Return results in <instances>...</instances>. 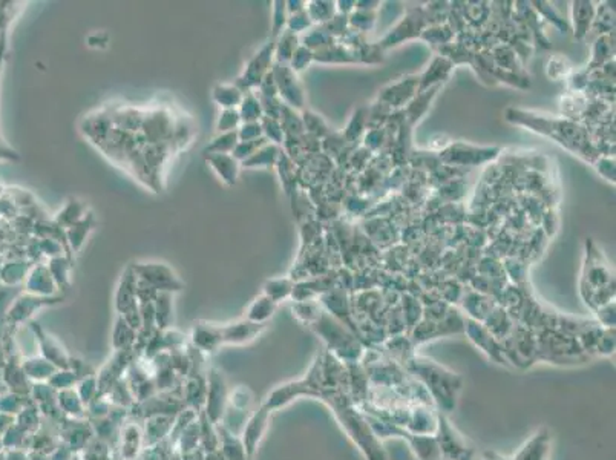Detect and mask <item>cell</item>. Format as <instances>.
Listing matches in <instances>:
<instances>
[{"instance_id":"cell-30","label":"cell","mask_w":616,"mask_h":460,"mask_svg":"<svg viewBox=\"0 0 616 460\" xmlns=\"http://www.w3.org/2000/svg\"><path fill=\"white\" fill-rule=\"evenodd\" d=\"M313 59V56H311V52L308 51L307 48H298L296 51H295V54H293V57H291V69H293V72H299V71H302V69L310 63V60Z\"/></svg>"},{"instance_id":"cell-1","label":"cell","mask_w":616,"mask_h":460,"mask_svg":"<svg viewBox=\"0 0 616 460\" xmlns=\"http://www.w3.org/2000/svg\"><path fill=\"white\" fill-rule=\"evenodd\" d=\"M301 394L318 397L325 402L367 460H388L387 452L382 448V442L376 439L365 416L353 401L346 367L334 356H328L327 359L318 356L310 374L304 381L290 383L275 391L272 399H268V405L272 404V408H275L290 402L291 397Z\"/></svg>"},{"instance_id":"cell-29","label":"cell","mask_w":616,"mask_h":460,"mask_svg":"<svg viewBox=\"0 0 616 460\" xmlns=\"http://www.w3.org/2000/svg\"><path fill=\"white\" fill-rule=\"evenodd\" d=\"M263 137V128H261L259 121L241 123V126L238 128V140L240 141H253Z\"/></svg>"},{"instance_id":"cell-13","label":"cell","mask_w":616,"mask_h":460,"mask_svg":"<svg viewBox=\"0 0 616 460\" xmlns=\"http://www.w3.org/2000/svg\"><path fill=\"white\" fill-rule=\"evenodd\" d=\"M194 342L199 348L213 351L215 348L221 345V332L220 327H215L212 324H198L194 328Z\"/></svg>"},{"instance_id":"cell-15","label":"cell","mask_w":616,"mask_h":460,"mask_svg":"<svg viewBox=\"0 0 616 460\" xmlns=\"http://www.w3.org/2000/svg\"><path fill=\"white\" fill-rule=\"evenodd\" d=\"M94 224H95L94 215L88 213V215H84V217L79 222H75L74 226H71L66 230L68 241H69V244H71V247L74 250H79L82 247L84 240H86L88 233L91 232L92 227H94Z\"/></svg>"},{"instance_id":"cell-6","label":"cell","mask_w":616,"mask_h":460,"mask_svg":"<svg viewBox=\"0 0 616 460\" xmlns=\"http://www.w3.org/2000/svg\"><path fill=\"white\" fill-rule=\"evenodd\" d=\"M270 72L275 80L276 89H278V94L286 100L288 105L301 107L304 97L301 86H299V83L296 82V75L293 72V69H291L287 63H278V61H276V65Z\"/></svg>"},{"instance_id":"cell-28","label":"cell","mask_w":616,"mask_h":460,"mask_svg":"<svg viewBox=\"0 0 616 460\" xmlns=\"http://www.w3.org/2000/svg\"><path fill=\"white\" fill-rule=\"evenodd\" d=\"M273 20H272V40L278 37L282 29L287 26V3L286 2H275L273 3Z\"/></svg>"},{"instance_id":"cell-26","label":"cell","mask_w":616,"mask_h":460,"mask_svg":"<svg viewBox=\"0 0 616 460\" xmlns=\"http://www.w3.org/2000/svg\"><path fill=\"white\" fill-rule=\"evenodd\" d=\"M265 143H267V140L264 137L258 138V140H253V141H238L236 148L232 152V155L236 161L242 163V161L250 158L253 153H255L261 148V146H264Z\"/></svg>"},{"instance_id":"cell-10","label":"cell","mask_w":616,"mask_h":460,"mask_svg":"<svg viewBox=\"0 0 616 460\" xmlns=\"http://www.w3.org/2000/svg\"><path fill=\"white\" fill-rule=\"evenodd\" d=\"M550 451V436L546 429L537 431L523 445L512 460H548Z\"/></svg>"},{"instance_id":"cell-18","label":"cell","mask_w":616,"mask_h":460,"mask_svg":"<svg viewBox=\"0 0 616 460\" xmlns=\"http://www.w3.org/2000/svg\"><path fill=\"white\" fill-rule=\"evenodd\" d=\"M264 413L256 414L255 417L250 420V424L247 427V431H245V443H247V450L249 454L252 456L253 451H255V447L258 445L261 436H263L264 429H265V424H267V414L268 410H263Z\"/></svg>"},{"instance_id":"cell-3","label":"cell","mask_w":616,"mask_h":460,"mask_svg":"<svg viewBox=\"0 0 616 460\" xmlns=\"http://www.w3.org/2000/svg\"><path fill=\"white\" fill-rule=\"evenodd\" d=\"M434 437L440 460H474V448L451 425V422L445 416V413H437V429Z\"/></svg>"},{"instance_id":"cell-23","label":"cell","mask_w":616,"mask_h":460,"mask_svg":"<svg viewBox=\"0 0 616 460\" xmlns=\"http://www.w3.org/2000/svg\"><path fill=\"white\" fill-rule=\"evenodd\" d=\"M48 268H49V272L52 275L54 281H56V284H59L60 287L66 286L68 279H69V268H71V263H69L68 258H65V256L51 258Z\"/></svg>"},{"instance_id":"cell-19","label":"cell","mask_w":616,"mask_h":460,"mask_svg":"<svg viewBox=\"0 0 616 460\" xmlns=\"http://www.w3.org/2000/svg\"><path fill=\"white\" fill-rule=\"evenodd\" d=\"M298 40L293 33H290L287 29L279 38L278 43H275V57L278 60V63H287L293 57L295 51L298 49L296 46Z\"/></svg>"},{"instance_id":"cell-11","label":"cell","mask_w":616,"mask_h":460,"mask_svg":"<svg viewBox=\"0 0 616 460\" xmlns=\"http://www.w3.org/2000/svg\"><path fill=\"white\" fill-rule=\"evenodd\" d=\"M244 97V91L235 83H218L212 89V100L221 109H238Z\"/></svg>"},{"instance_id":"cell-14","label":"cell","mask_w":616,"mask_h":460,"mask_svg":"<svg viewBox=\"0 0 616 460\" xmlns=\"http://www.w3.org/2000/svg\"><path fill=\"white\" fill-rule=\"evenodd\" d=\"M275 309H276V302H273L268 296L261 295L249 307L247 318L245 319L255 322V324H265V322L273 316Z\"/></svg>"},{"instance_id":"cell-33","label":"cell","mask_w":616,"mask_h":460,"mask_svg":"<svg viewBox=\"0 0 616 460\" xmlns=\"http://www.w3.org/2000/svg\"><path fill=\"white\" fill-rule=\"evenodd\" d=\"M483 460H512V459H507V457H505V456H500V454H497V452H494V451H484Z\"/></svg>"},{"instance_id":"cell-24","label":"cell","mask_w":616,"mask_h":460,"mask_svg":"<svg viewBox=\"0 0 616 460\" xmlns=\"http://www.w3.org/2000/svg\"><path fill=\"white\" fill-rule=\"evenodd\" d=\"M241 117L240 111L238 109H222L220 117L217 120V130L220 134L232 132V130H238L241 126Z\"/></svg>"},{"instance_id":"cell-17","label":"cell","mask_w":616,"mask_h":460,"mask_svg":"<svg viewBox=\"0 0 616 460\" xmlns=\"http://www.w3.org/2000/svg\"><path fill=\"white\" fill-rule=\"evenodd\" d=\"M238 130H232V132L218 134L213 140L206 146L203 151V155L206 153H232L238 144Z\"/></svg>"},{"instance_id":"cell-21","label":"cell","mask_w":616,"mask_h":460,"mask_svg":"<svg viewBox=\"0 0 616 460\" xmlns=\"http://www.w3.org/2000/svg\"><path fill=\"white\" fill-rule=\"evenodd\" d=\"M293 289L290 279H270L264 284V295L270 298L273 302H279L281 299L293 293Z\"/></svg>"},{"instance_id":"cell-5","label":"cell","mask_w":616,"mask_h":460,"mask_svg":"<svg viewBox=\"0 0 616 460\" xmlns=\"http://www.w3.org/2000/svg\"><path fill=\"white\" fill-rule=\"evenodd\" d=\"M138 279L148 282L157 291H176L184 287V284L176 278L171 267L160 263H135L130 264Z\"/></svg>"},{"instance_id":"cell-4","label":"cell","mask_w":616,"mask_h":460,"mask_svg":"<svg viewBox=\"0 0 616 460\" xmlns=\"http://www.w3.org/2000/svg\"><path fill=\"white\" fill-rule=\"evenodd\" d=\"M273 56H275V40H270L249 60L247 66L244 68V72L238 77V80L235 83L236 86L244 92L252 91L253 88H258L261 82L264 80V77L270 72Z\"/></svg>"},{"instance_id":"cell-9","label":"cell","mask_w":616,"mask_h":460,"mask_svg":"<svg viewBox=\"0 0 616 460\" xmlns=\"http://www.w3.org/2000/svg\"><path fill=\"white\" fill-rule=\"evenodd\" d=\"M265 324H255L247 319L233 322L224 327H220L221 332V342L222 344H244L252 339L263 332Z\"/></svg>"},{"instance_id":"cell-12","label":"cell","mask_w":616,"mask_h":460,"mask_svg":"<svg viewBox=\"0 0 616 460\" xmlns=\"http://www.w3.org/2000/svg\"><path fill=\"white\" fill-rule=\"evenodd\" d=\"M281 155L278 144L265 143L264 146L253 153L250 158L242 161L241 166L244 169H258V167H272Z\"/></svg>"},{"instance_id":"cell-22","label":"cell","mask_w":616,"mask_h":460,"mask_svg":"<svg viewBox=\"0 0 616 460\" xmlns=\"http://www.w3.org/2000/svg\"><path fill=\"white\" fill-rule=\"evenodd\" d=\"M155 301V318L160 327H167L169 321H171L172 305H171V293L169 291H158Z\"/></svg>"},{"instance_id":"cell-31","label":"cell","mask_w":616,"mask_h":460,"mask_svg":"<svg viewBox=\"0 0 616 460\" xmlns=\"http://www.w3.org/2000/svg\"><path fill=\"white\" fill-rule=\"evenodd\" d=\"M308 25H310V17H308L307 13H304V11L298 13V14H291L287 20L288 31L293 34L299 33V31H302Z\"/></svg>"},{"instance_id":"cell-16","label":"cell","mask_w":616,"mask_h":460,"mask_svg":"<svg viewBox=\"0 0 616 460\" xmlns=\"http://www.w3.org/2000/svg\"><path fill=\"white\" fill-rule=\"evenodd\" d=\"M238 111H240V117L242 123L261 121V118L264 117L263 106L259 103V98L253 94V91L244 92L242 102L240 107H238Z\"/></svg>"},{"instance_id":"cell-32","label":"cell","mask_w":616,"mask_h":460,"mask_svg":"<svg viewBox=\"0 0 616 460\" xmlns=\"http://www.w3.org/2000/svg\"><path fill=\"white\" fill-rule=\"evenodd\" d=\"M599 355L603 356H610L615 353V335L612 333V330H609V335L607 336H599L596 347Z\"/></svg>"},{"instance_id":"cell-8","label":"cell","mask_w":616,"mask_h":460,"mask_svg":"<svg viewBox=\"0 0 616 460\" xmlns=\"http://www.w3.org/2000/svg\"><path fill=\"white\" fill-rule=\"evenodd\" d=\"M115 304H117V309L126 316L134 312L137 313V275L130 266L121 276Z\"/></svg>"},{"instance_id":"cell-27","label":"cell","mask_w":616,"mask_h":460,"mask_svg":"<svg viewBox=\"0 0 616 460\" xmlns=\"http://www.w3.org/2000/svg\"><path fill=\"white\" fill-rule=\"evenodd\" d=\"M33 284H34V291H46V293H52L54 289H56V281H54L52 275L49 272V268L46 267H38L36 268V272L33 275Z\"/></svg>"},{"instance_id":"cell-25","label":"cell","mask_w":616,"mask_h":460,"mask_svg":"<svg viewBox=\"0 0 616 460\" xmlns=\"http://www.w3.org/2000/svg\"><path fill=\"white\" fill-rule=\"evenodd\" d=\"M261 128H263V135L265 140H272L273 144H279L282 141L284 137V130H282V125H279L278 118L273 117H264L261 118Z\"/></svg>"},{"instance_id":"cell-20","label":"cell","mask_w":616,"mask_h":460,"mask_svg":"<svg viewBox=\"0 0 616 460\" xmlns=\"http://www.w3.org/2000/svg\"><path fill=\"white\" fill-rule=\"evenodd\" d=\"M84 215H86V209H84V206L80 201H75L74 199V201H69L65 209L59 213L57 224H59V227L69 229L71 226H74L75 222H79L84 217Z\"/></svg>"},{"instance_id":"cell-2","label":"cell","mask_w":616,"mask_h":460,"mask_svg":"<svg viewBox=\"0 0 616 460\" xmlns=\"http://www.w3.org/2000/svg\"><path fill=\"white\" fill-rule=\"evenodd\" d=\"M403 367L426 390L431 401L438 406V411L451 413L456 410L459 394L463 387V379L459 374L428 358L411 356Z\"/></svg>"},{"instance_id":"cell-7","label":"cell","mask_w":616,"mask_h":460,"mask_svg":"<svg viewBox=\"0 0 616 460\" xmlns=\"http://www.w3.org/2000/svg\"><path fill=\"white\" fill-rule=\"evenodd\" d=\"M204 160L226 186H235L238 175H240L241 163L233 158L232 153H206Z\"/></svg>"}]
</instances>
